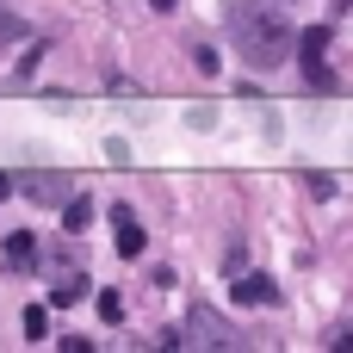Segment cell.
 I'll use <instances>...</instances> for the list:
<instances>
[{"instance_id": "6da1fadb", "label": "cell", "mask_w": 353, "mask_h": 353, "mask_svg": "<svg viewBox=\"0 0 353 353\" xmlns=\"http://www.w3.org/2000/svg\"><path fill=\"white\" fill-rule=\"evenodd\" d=\"M230 37H236V50H242V62L248 68H279L285 56H292V25L273 12V6H261V0H242L236 12H230Z\"/></svg>"}, {"instance_id": "7a4b0ae2", "label": "cell", "mask_w": 353, "mask_h": 353, "mask_svg": "<svg viewBox=\"0 0 353 353\" xmlns=\"http://www.w3.org/2000/svg\"><path fill=\"white\" fill-rule=\"evenodd\" d=\"M186 341H192V347H242V335H236L211 304H192V316H186Z\"/></svg>"}, {"instance_id": "3957f363", "label": "cell", "mask_w": 353, "mask_h": 353, "mask_svg": "<svg viewBox=\"0 0 353 353\" xmlns=\"http://www.w3.org/2000/svg\"><path fill=\"white\" fill-rule=\"evenodd\" d=\"M323 50H329V25H310V31L298 37V56H304V74H310V87H316V93H329V87H335V74H329Z\"/></svg>"}, {"instance_id": "277c9868", "label": "cell", "mask_w": 353, "mask_h": 353, "mask_svg": "<svg viewBox=\"0 0 353 353\" xmlns=\"http://www.w3.org/2000/svg\"><path fill=\"white\" fill-rule=\"evenodd\" d=\"M0 261H6V273H31V267H37V236H31V230H12V236L0 242Z\"/></svg>"}, {"instance_id": "5b68a950", "label": "cell", "mask_w": 353, "mask_h": 353, "mask_svg": "<svg viewBox=\"0 0 353 353\" xmlns=\"http://www.w3.org/2000/svg\"><path fill=\"white\" fill-rule=\"evenodd\" d=\"M112 223H118V254H124V261H137V254H143V230H137V211H130V205H112Z\"/></svg>"}, {"instance_id": "8992f818", "label": "cell", "mask_w": 353, "mask_h": 353, "mask_svg": "<svg viewBox=\"0 0 353 353\" xmlns=\"http://www.w3.org/2000/svg\"><path fill=\"white\" fill-rule=\"evenodd\" d=\"M236 298L242 304H279V285L267 273H248V279H236Z\"/></svg>"}, {"instance_id": "52a82bcc", "label": "cell", "mask_w": 353, "mask_h": 353, "mask_svg": "<svg viewBox=\"0 0 353 353\" xmlns=\"http://www.w3.org/2000/svg\"><path fill=\"white\" fill-rule=\"evenodd\" d=\"M25 199H37V205H68V186L50 174V180H31V186H25Z\"/></svg>"}, {"instance_id": "ba28073f", "label": "cell", "mask_w": 353, "mask_h": 353, "mask_svg": "<svg viewBox=\"0 0 353 353\" xmlns=\"http://www.w3.org/2000/svg\"><path fill=\"white\" fill-rule=\"evenodd\" d=\"M87 223H93V199H68V205H62V230H68V236H81Z\"/></svg>"}, {"instance_id": "9c48e42d", "label": "cell", "mask_w": 353, "mask_h": 353, "mask_svg": "<svg viewBox=\"0 0 353 353\" xmlns=\"http://www.w3.org/2000/svg\"><path fill=\"white\" fill-rule=\"evenodd\" d=\"M50 335V316H43V304H31L25 310V341H43Z\"/></svg>"}, {"instance_id": "30bf717a", "label": "cell", "mask_w": 353, "mask_h": 353, "mask_svg": "<svg viewBox=\"0 0 353 353\" xmlns=\"http://www.w3.org/2000/svg\"><path fill=\"white\" fill-rule=\"evenodd\" d=\"M19 37H25V19H19V12H6V6H0V43H19Z\"/></svg>"}, {"instance_id": "8fae6325", "label": "cell", "mask_w": 353, "mask_h": 353, "mask_svg": "<svg viewBox=\"0 0 353 353\" xmlns=\"http://www.w3.org/2000/svg\"><path fill=\"white\" fill-rule=\"evenodd\" d=\"M99 316L118 323V316H124V298H118V292H99Z\"/></svg>"}, {"instance_id": "7c38bea8", "label": "cell", "mask_w": 353, "mask_h": 353, "mask_svg": "<svg viewBox=\"0 0 353 353\" xmlns=\"http://www.w3.org/2000/svg\"><path fill=\"white\" fill-rule=\"evenodd\" d=\"M12 192H19V186H12V174H0V199H12Z\"/></svg>"}, {"instance_id": "4fadbf2b", "label": "cell", "mask_w": 353, "mask_h": 353, "mask_svg": "<svg viewBox=\"0 0 353 353\" xmlns=\"http://www.w3.org/2000/svg\"><path fill=\"white\" fill-rule=\"evenodd\" d=\"M329 347H347V353H353V329H347V335H335V341H329Z\"/></svg>"}]
</instances>
